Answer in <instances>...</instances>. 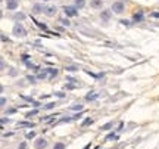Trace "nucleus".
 Returning <instances> with one entry per match:
<instances>
[{
	"mask_svg": "<svg viewBox=\"0 0 159 149\" xmlns=\"http://www.w3.org/2000/svg\"><path fill=\"white\" fill-rule=\"evenodd\" d=\"M97 93L96 92H90V93H87L86 95V101H94V99H97Z\"/></svg>",
	"mask_w": 159,
	"mask_h": 149,
	"instance_id": "12",
	"label": "nucleus"
},
{
	"mask_svg": "<svg viewBox=\"0 0 159 149\" xmlns=\"http://www.w3.org/2000/svg\"><path fill=\"white\" fill-rule=\"evenodd\" d=\"M25 146H26L25 143H22V145H21V146H19V148H18V149H25Z\"/></svg>",
	"mask_w": 159,
	"mask_h": 149,
	"instance_id": "39",
	"label": "nucleus"
},
{
	"mask_svg": "<svg viewBox=\"0 0 159 149\" xmlns=\"http://www.w3.org/2000/svg\"><path fill=\"white\" fill-rule=\"evenodd\" d=\"M13 112H16V109H9V111L6 112V115L7 114H13Z\"/></svg>",
	"mask_w": 159,
	"mask_h": 149,
	"instance_id": "34",
	"label": "nucleus"
},
{
	"mask_svg": "<svg viewBox=\"0 0 159 149\" xmlns=\"http://www.w3.org/2000/svg\"><path fill=\"white\" fill-rule=\"evenodd\" d=\"M37 25H39L40 28H43V30H46V25H44V24H41V22H37Z\"/></svg>",
	"mask_w": 159,
	"mask_h": 149,
	"instance_id": "33",
	"label": "nucleus"
},
{
	"mask_svg": "<svg viewBox=\"0 0 159 149\" xmlns=\"http://www.w3.org/2000/svg\"><path fill=\"white\" fill-rule=\"evenodd\" d=\"M121 24H122V25H130V22L127 19H121Z\"/></svg>",
	"mask_w": 159,
	"mask_h": 149,
	"instance_id": "31",
	"label": "nucleus"
},
{
	"mask_svg": "<svg viewBox=\"0 0 159 149\" xmlns=\"http://www.w3.org/2000/svg\"><path fill=\"white\" fill-rule=\"evenodd\" d=\"M143 19H145V15H143L141 10H139V12H136V14L132 15V21L134 22H141Z\"/></svg>",
	"mask_w": 159,
	"mask_h": 149,
	"instance_id": "8",
	"label": "nucleus"
},
{
	"mask_svg": "<svg viewBox=\"0 0 159 149\" xmlns=\"http://www.w3.org/2000/svg\"><path fill=\"white\" fill-rule=\"evenodd\" d=\"M60 24H62L63 27H69V25H71V22L68 19H60Z\"/></svg>",
	"mask_w": 159,
	"mask_h": 149,
	"instance_id": "24",
	"label": "nucleus"
},
{
	"mask_svg": "<svg viewBox=\"0 0 159 149\" xmlns=\"http://www.w3.org/2000/svg\"><path fill=\"white\" fill-rule=\"evenodd\" d=\"M9 74H10V75H15V74H16V71H15V69H10V72H9Z\"/></svg>",
	"mask_w": 159,
	"mask_h": 149,
	"instance_id": "38",
	"label": "nucleus"
},
{
	"mask_svg": "<svg viewBox=\"0 0 159 149\" xmlns=\"http://www.w3.org/2000/svg\"><path fill=\"white\" fill-rule=\"evenodd\" d=\"M35 137V131H30V133H26V139H33Z\"/></svg>",
	"mask_w": 159,
	"mask_h": 149,
	"instance_id": "26",
	"label": "nucleus"
},
{
	"mask_svg": "<svg viewBox=\"0 0 159 149\" xmlns=\"http://www.w3.org/2000/svg\"><path fill=\"white\" fill-rule=\"evenodd\" d=\"M47 71H49L50 77H56V75H58V69H56V68H47Z\"/></svg>",
	"mask_w": 159,
	"mask_h": 149,
	"instance_id": "18",
	"label": "nucleus"
},
{
	"mask_svg": "<svg viewBox=\"0 0 159 149\" xmlns=\"http://www.w3.org/2000/svg\"><path fill=\"white\" fill-rule=\"evenodd\" d=\"M74 118H71V117H63L62 120H60V122H69V121H72Z\"/></svg>",
	"mask_w": 159,
	"mask_h": 149,
	"instance_id": "25",
	"label": "nucleus"
},
{
	"mask_svg": "<svg viewBox=\"0 0 159 149\" xmlns=\"http://www.w3.org/2000/svg\"><path fill=\"white\" fill-rule=\"evenodd\" d=\"M28 59H30V55H22V61L24 62H26Z\"/></svg>",
	"mask_w": 159,
	"mask_h": 149,
	"instance_id": "30",
	"label": "nucleus"
},
{
	"mask_svg": "<svg viewBox=\"0 0 159 149\" xmlns=\"http://www.w3.org/2000/svg\"><path fill=\"white\" fill-rule=\"evenodd\" d=\"M125 10V6H124V3L122 2H115L112 5V12L116 15H121L122 12Z\"/></svg>",
	"mask_w": 159,
	"mask_h": 149,
	"instance_id": "3",
	"label": "nucleus"
},
{
	"mask_svg": "<svg viewBox=\"0 0 159 149\" xmlns=\"http://www.w3.org/2000/svg\"><path fill=\"white\" fill-rule=\"evenodd\" d=\"M26 78H28V80H30V81H35V80H34V77H31V75H28V77H26Z\"/></svg>",
	"mask_w": 159,
	"mask_h": 149,
	"instance_id": "35",
	"label": "nucleus"
},
{
	"mask_svg": "<svg viewBox=\"0 0 159 149\" xmlns=\"http://www.w3.org/2000/svg\"><path fill=\"white\" fill-rule=\"evenodd\" d=\"M15 18H16V19H24V14H16Z\"/></svg>",
	"mask_w": 159,
	"mask_h": 149,
	"instance_id": "29",
	"label": "nucleus"
},
{
	"mask_svg": "<svg viewBox=\"0 0 159 149\" xmlns=\"http://www.w3.org/2000/svg\"><path fill=\"white\" fill-rule=\"evenodd\" d=\"M33 12H34L35 15H37V14H41V12H44V7L37 3V5H34V6H33Z\"/></svg>",
	"mask_w": 159,
	"mask_h": 149,
	"instance_id": "10",
	"label": "nucleus"
},
{
	"mask_svg": "<svg viewBox=\"0 0 159 149\" xmlns=\"http://www.w3.org/2000/svg\"><path fill=\"white\" fill-rule=\"evenodd\" d=\"M118 139V135L116 133H111V135L106 136V140H109V142H112V140H116Z\"/></svg>",
	"mask_w": 159,
	"mask_h": 149,
	"instance_id": "15",
	"label": "nucleus"
},
{
	"mask_svg": "<svg viewBox=\"0 0 159 149\" xmlns=\"http://www.w3.org/2000/svg\"><path fill=\"white\" fill-rule=\"evenodd\" d=\"M112 126H113V122H106L105 126H102L100 129H102V130H109L111 127H112Z\"/></svg>",
	"mask_w": 159,
	"mask_h": 149,
	"instance_id": "23",
	"label": "nucleus"
},
{
	"mask_svg": "<svg viewBox=\"0 0 159 149\" xmlns=\"http://www.w3.org/2000/svg\"><path fill=\"white\" fill-rule=\"evenodd\" d=\"M63 12H65L66 16L74 18V16H77V15H78V7L77 6H65L63 7Z\"/></svg>",
	"mask_w": 159,
	"mask_h": 149,
	"instance_id": "2",
	"label": "nucleus"
},
{
	"mask_svg": "<svg viewBox=\"0 0 159 149\" xmlns=\"http://www.w3.org/2000/svg\"><path fill=\"white\" fill-rule=\"evenodd\" d=\"M69 109H72V111H83L84 109V105L83 103H78V105H72Z\"/></svg>",
	"mask_w": 159,
	"mask_h": 149,
	"instance_id": "16",
	"label": "nucleus"
},
{
	"mask_svg": "<svg viewBox=\"0 0 159 149\" xmlns=\"http://www.w3.org/2000/svg\"><path fill=\"white\" fill-rule=\"evenodd\" d=\"M90 6H92L93 9H102L103 2H102V0H90Z\"/></svg>",
	"mask_w": 159,
	"mask_h": 149,
	"instance_id": "9",
	"label": "nucleus"
},
{
	"mask_svg": "<svg viewBox=\"0 0 159 149\" xmlns=\"http://www.w3.org/2000/svg\"><path fill=\"white\" fill-rule=\"evenodd\" d=\"M55 106H56V103H55V102H50V103L44 105V106H43V109H52V108H55Z\"/></svg>",
	"mask_w": 159,
	"mask_h": 149,
	"instance_id": "20",
	"label": "nucleus"
},
{
	"mask_svg": "<svg viewBox=\"0 0 159 149\" xmlns=\"http://www.w3.org/2000/svg\"><path fill=\"white\" fill-rule=\"evenodd\" d=\"M56 14H58V7L56 6H52V5H50V6L44 7V15H46V16H55Z\"/></svg>",
	"mask_w": 159,
	"mask_h": 149,
	"instance_id": "5",
	"label": "nucleus"
},
{
	"mask_svg": "<svg viewBox=\"0 0 159 149\" xmlns=\"http://www.w3.org/2000/svg\"><path fill=\"white\" fill-rule=\"evenodd\" d=\"M74 5L78 7V9H83L86 6V0H74Z\"/></svg>",
	"mask_w": 159,
	"mask_h": 149,
	"instance_id": "13",
	"label": "nucleus"
},
{
	"mask_svg": "<svg viewBox=\"0 0 159 149\" xmlns=\"http://www.w3.org/2000/svg\"><path fill=\"white\" fill-rule=\"evenodd\" d=\"M66 71H78V67H75V65H68V67H65Z\"/></svg>",
	"mask_w": 159,
	"mask_h": 149,
	"instance_id": "21",
	"label": "nucleus"
},
{
	"mask_svg": "<svg viewBox=\"0 0 159 149\" xmlns=\"http://www.w3.org/2000/svg\"><path fill=\"white\" fill-rule=\"evenodd\" d=\"M55 95L59 96V97H63V96H65V93H55Z\"/></svg>",
	"mask_w": 159,
	"mask_h": 149,
	"instance_id": "37",
	"label": "nucleus"
},
{
	"mask_svg": "<svg viewBox=\"0 0 159 149\" xmlns=\"http://www.w3.org/2000/svg\"><path fill=\"white\" fill-rule=\"evenodd\" d=\"M19 5V0H6V9L9 10H15Z\"/></svg>",
	"mask_w": 159,
	"mask_h": 149,
	"instance_id": "7",
	"label": "nucleus"
},
{
	"mask_svg": "<svg viewBox=\"0 0 159 149\" xmlns=\"http://www.w3.org/2000/svg\"><path fill=\"white\" fill-rule=\"evenodd\" d=\"M18 126H19V127H35L33 122H30V121H19Z\"/></svg>",
	"mask_w": 159,
	"mask_h": 149,
	"instance_id": "14",
	"label": "nucleus"
},
{
	"mask_svg": "<svg viewBox=\"0 0 159 149\" xmlns=\"http://www.w3.org/2000/svg\"><path fill=\"white\" fill-rule=\"evenodd\" d=\"M150 18H156V19H159V12H152V14H150Z\"/></svg>",
	"mask_w": 159,
	"mask_h": 149,
	"instance_id": "27",
	"label": "nucleus"
},
{
	"mask_svg": "<svg viewBox=\"0 0 159 149\" xmlns=\"http://www.w3.org/2000/svg\"><path fill=\"white\" fill-rule=\"evenodd\" d=\"M112 16V9H103L100 12V19L102 21H109Z\"/></svg>",
	"mask_w": 159,
	"mask_h": 149,
	"instance_id": "6",
	"label": "nucleus"
},
{
	"mask_svg": "<svg viewBox=\"0 0 159 149\" xmlns=\"http://www.w3.org/2000/svg\"><path fill=\"white\" fill-rule=\"evenodd\" d=\"M34 148L35 149H44L47 148V140L46 139H35V142H34Z\"/></svg>",
	"mask_w": 159,
	"mask_h": 149,
	"instance_id": "4",
	"label": "nucleus"
},
{
	"mask_svg": "<svg viewBox=\"0 0 159 149\" xmlns=\"http://www.w3.org/2000/svg\"><path fill=\"white\" fill-rule=\"evenodd\" d=\"M47 72H49V71H47V68H46V69H43V71H40L39 74H37V78H39V80H46V78H47Z\"/></svg>",
	"mask_w": 159,
	"mask_h": 149,
	"instance_id": "11",
	"label": "nucleus"
},
{
	"mask_svg": "<svg viewBox=\"0 0 159 149\" xmlns=\"http://www.w3.org/2000/svg\"><path fill=\"white\" fill-rule=\"evenodd\" d=\"M37 112H39L37 109H34V111H30V112H26V114H25V117H26V118H31V117H33V115H35Z\"/></svg>",
	"mask_w": 159,
	"mask_h": 149,
	"instance_id": "22",
	"label": "nucleus"
},
{
	"mask_svg": "<svg viewBox=\"0 0 159 149\" xmlns=\"http://www.w3.org/2000/svg\"><path fill=\"white\" fill-rule=\"evenodd\" d=\"M6 122H9V118H7V120L6 118H3V120H2V124H6Z\"/></svg>",
	"mask_w": 159,
	"mask_h": 149,
	"instance_id": "36",
	"label": "nucleus"
},
{
	"mask_svg": "<svg viewBox=\"0 0 159 149\" xmlns=\"http://www.w3.org/2000/svg\"><path fill=\"white\" fill-rule=\"evenodd\" d=\"M66 81H68V83H75L77 80H75V78H72V77H66Z\"/></svg>",
	"mask_w": 159,
	"mask_h": 149,
	"instance_id": "28",
	"label": "nucleus"
},
{
	"mask_svg": "<svg viewBox=\"0 0 159 149\" xmlns=\"http://www.w3.org/2000/svg\"><path fill=\"white\" fill-rule=\"evenodd\" d=\"M43 2H50V0H43Z\"/></svg>",
	"mask_w": 159,
	"mask_h": 149,
	"instance_id": "41",
	"label": "nucleus"
},
{
	"mask_svg": "<svg viewBox=\"0 0 159 149\" xmlns=\"http://www.w3.org/2000/svg\"><path fill=\"white\" fill-rule=\"evenodd\" d=\"M92 124H93V118H86L83 121V124H81V127H87V126H92Z\"/></svg>",
	"mask_w": 159,
	"mask_h": 149,
	"instance_id": "17",
	"label": "nucleus"
},
{
	"mask_svg": "<svg viewBox=\"0 0 159 149\" xmlns=\"http://www.w3.org/2000/svg\"><path fill=\"white\" fill-rule=\"evenodd\" d=\"M0 102H2V103H0L2 106H5V105H6V99H5V97H2V99H0Z\"/></svg>",
	"mask_w": 159,
	"mask_h": 149,
	"instance_id": "32",
	"label": "nucleus"
},
{
	"mask_svg": "<svg viewBox=\"0 0 159 149\" xmlns=\"http://www.w3.org/2000/svg\"><path fill=\"white\" fill-rule=\"evenodd\" d=\"M84 149H90V145H87V146H86V148H84Z\"/></svg>",
	"mask_w": 159,
	"mask_h": 149,
	"instance_id": "40",
	"label": "nucleus"
},
{
	"mask_svg": "<svg viewBox=\"0 0 159 149\" xmlns=\"http://www.w3.org/2000/svg\"><path fill=\"white\" fill-rule=\"evenodd\" d=\"M12 33H13V35H15V37H19V39H22V37H25V35H26L25 28L22 27L21 24H18V22H16V24L13 25Z\"/></svg>",
	"mask_w": 159,
	"mask_h": 149,
	"instance_id": "1",
	"label": "nucleus"
},
{
	"mask_svg": "<svg viewBox=\"0 0 159 149\" xmlns=\"http://www.w3.org/2000/svg\"><path fill=\"white\" fill-rule=\"evenodd\" d=\"M53 149H66V146H65V143L58 142V143H55V146H53Z\"/></svg>",
	"mask_w": 159,
	"mask_h": 149,
	"instance_id": "19",
	"label": "nucleus"
}]
</instances>
